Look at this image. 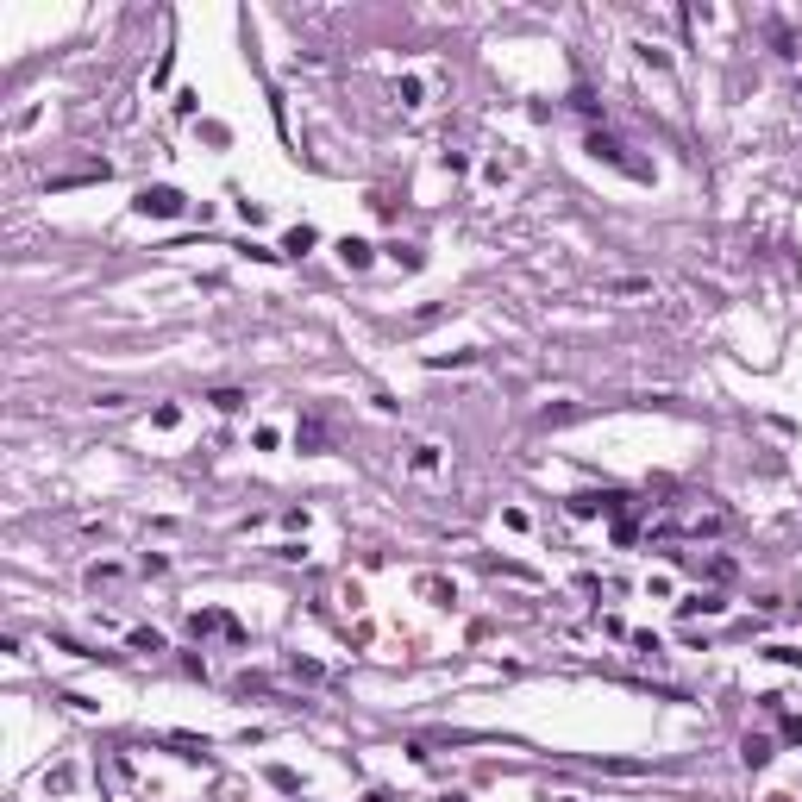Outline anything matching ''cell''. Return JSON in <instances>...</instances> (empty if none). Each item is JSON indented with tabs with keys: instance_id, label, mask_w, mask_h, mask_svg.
I'll list each match as a JSON object with an SVG mask.
<instances>
[{
	"instance_id": "obj_2",
	"label": "cell",
	"mask_w": 802,
	"mask_h": 802,
	"mask_svg": "<svg viewBox=\"0 0 802 802\" xmlns=\"http://www.w3.org/2000/svg\"><path fill=\"white\" fill-rule=\"evenodd\" d=\"M188 201H182V188H144L138 195V213H157V220H176Z\"/></svg>"
},
{
	"instance_id": "obj_3",
	"label": "cell",
	"mask_w": 802,
	"mask_h": 802,
	"mask_svg": "<svg viewBox=\"0 0 802 802\" xmlns=\"http://www.w3.org/2000/svg\"><path fill=\"white\" fill-rule=\"evenodd\" d=\"M339 257H345L351 270H363V264H370V245H363V239H345V245H339Z\"/></svg>"
},
{
	"instance_id": "obj_8",
	"label": "cell",
	"mask_w": 802,
	"mask_h": 802,
	"mask_svg": "<svg viewBox=\"0 0 802 802\" xmlns=\"http://www.w3.org/2000/svg\"><path fill=\"white\" fill-rule=\"evenodd\" d=\"M771 759V740H746V765H765Z\"/></svg>"
},
{
	"instance_id": "obj_5",
	"label": "cell",
	"mask_w": 802,
	"mask_h": 802,
	"mask_svg": "<svg viewBox=\"0 0 802 802\" xmlns=\"http://www.w3.org/2000/svg\"><path fill=\"white\" fill-rule=\"evenodd\" d=\"M677 608H684V615H721L714 596H690V602H677Z\"/></svg>"
},
{
	"instance_id": "obj_1",
	"label": "cell",
	"mask_w": 802,
	"mask_h": 802,
	"mask_svg": "<svg viewBox=\"0 0 802 802\" xmlns=\"http://www.w3.org/2000/svg\"><path fill=\"white\" fill-rule=\"evenodd\" d=\"M727 527H734V515L714 508V501H690V508H671V515L652 521V533H659V539H714V533H727Z\"/></svg>"
},
{
	"instance_id": "obj_6",
	"label": "cell",
	"mask_w": 802,
	"mask_h": 802,
	"mask_svg": "<svg viewBox=\"0 0 802 802\" xmlns=\"http://www.w3.org/2000/svg\"><path fill=\"white\" fill-rule=\"evenodd\" d=\"M213 408L233 414V408H245V395H239V389H213Z\"/></svg>"
},
{
	"instance_id": "obj_4",
	"label": "cell",
	"mask_w": 802,
	"mask_h": 802,
	"mask_svg": "<svg viewBox=\"0 0 802 802\" xmlns=\"http://www.w3.org/2000/svg\"><path fill=\"white\" fill-rule=\"evenodd\" d=\"M132 652H164V633H151V627H138V633H132Z\"/></svg>"
},
{
	"instance_id": "obj_7",
	"label": "cell",
	"mask_w": 802,
	"mask_h": 802,
	"mask_svg": "<svg viewBox=\"0 0 802 802\" xmlns=\"http://www.w3.org/2000/svg\"><path fill=\"white\" fill-rule=\"evenodd\" d=\"M414 470H439V446H420L414 452Z\"/></svg>"
}]
</instances>
